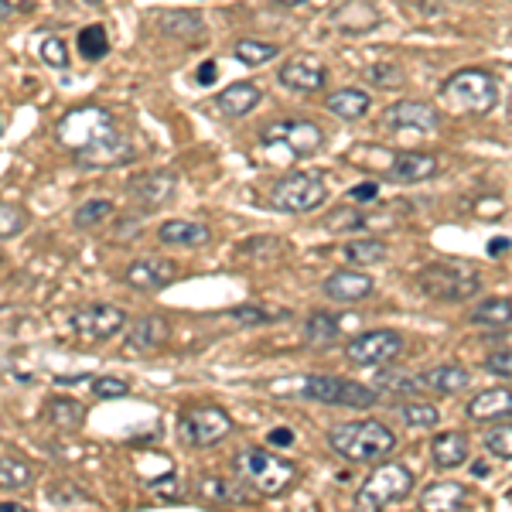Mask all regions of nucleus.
Wrapping results in <instances>:
<instances>
[{"mask_svg": "<svg viewBox=\"0 0 512 512\" xmlns=\"http://www.w3.org/2000/svg\"><path fill=\"white\" fill-rule=\"evenodd\" d=\"M472 472H475L478 478H485V475H489V465H485V461H475V465H472Z\"/></svg>", "mask_w": 512, "mask_h": 512, "instance_id": "4d7b16f0", "label": "nucleus"}, {"mask_svg": "<svg viewBox=\"0 0 512 512\" xmlns=\"http://www.w3.org/2000/svg\"><path fill=\"white\" fill-rule=\"evenodd\" d=\"M396 417L407 427H414V431H434L441 424V414H437V407H431V403H400Z\"/></svg>", "mask_w": 512, "mask_h": 512, "instance_id": "e433bc0d", "label": "nucleus"}, {"mask_svg": "<svg viewBox=\"0 0 512 512\" xmlns=\"http://www.w3.org/2000/svg\"><path fill=\"white\" fill-rule=\"evenodd\" d=\"M277 4H284V7H301L304 0H277Z\"/></svg>", "mask_w": 512, "mask_h": 512, "instance_id": "13d9d810", "label": "nucleus"}, {"mask_svg": "<svg viewBox=\"0 0 512 512\" xmlns=\"http://www.w3.org/2000/svg\"><path fill=\"white\" fill-rule=\"evenodd\" d=\"M86 4H93V7H96V4H103V0H86Z\"/></svg>", "mask_w": 512, "mask_h": 512, "instance_id": "bf43d9fd", "label": "nucleus"}, {"mask_svg": "<svg viewBox=\"0 0 512 512\" xmlns=\"http://www.w3.org/2000/svg\"><path fill=\"white\" fill-rule=\"evenodd\" d=\"M38 55H41V62L52 65V69H59V72L69 69V45H65L62 38L45 35L38 41Z\"/></svg>", "mask_w": 512, "mask_h": 512, "instance_id": "79ce46f5", "label": "nucleus"}, {"mask_svg": "<svg viewBox=\"0 0 512 512\" xmlns=\"http://www.w3.org/2000/svg\"><path fill=\"white\" fill-rule=\"evenodd\" d=\"M106 52H110L106 28L103 24H86V28L79 31V55L89 62H96V59H106Z\"/></svg>", "mask_w": 512, "mask_h": 512, "instance_id": "4c0bfd02", "label": "nucleus"}, {"mask_svg": "<svg viewBox=\"0 0 512 512\" xmlns=\"http://www.w3.org/2000/svg\"><path fill=\"white\" fill-rule=\"evenodd\" d=\"M55 137L82 168H117L134 158L127 134L103 106H76L59 120Z\"/></svg>", "mask_w": 512, "mask_h": 512, "instance_id": "f257e3e1", "label": "nucleus"}, {"mask_svg": "<svg viewBox=\"0 0 512 512\" xmlns=\"http://www.w3.org/2000/svg\"><path fill=\"white\" fill-rule=\"evenodd\" d=\"M127 325V311L117 304H82L69 315V328L86 342H106Z\"/></svg>", "mask_w": 512, "mask_h": 512, "instance_id": "9b49d317", "label": "nucleus"}, {"mask_svg": "<svg viewBox=\"0 0 512 512\" xmlns=\"http://www.w3.org/2000/svg\"><path fill=\"white\" fill-rule=\"evenodd\" d=\"M277 82H280V86L291 89V93H318V89L328 82V72L321 69L318 62H304V59H297V62L280 65Z\"/></svg>", "mask_w": 512, "mask_h": 512, "instance_id": "aec40b11", "label": "nucleus"}, {"mask_svg": "<svg viewBox=\"0 0 512 512\" xmlns=\"http://www.w3.org/2000/svg\"><path fill=\"white\" fill-rule=\"evenodd\" d=\"M417 284H420V291L427 297H434V301L458 304L482 291V274L465 260H437L420 270Z\"/></svg>", "mask_w": 512, "mask_h": 512, "instance_id": "7ed1b4c3", "label": "nucleus"}, {"mask_svg": "<svg viewBox=\"0 0 512 512\" xmlns=\"http://www.w3.org/2000/svg\"><path fill=\"white\" fill-rule=\"evenodd\" d=\"M171 338L168 321L161 315H144L130 325L127 332V352H158L164 342Z\"/></svg>", "mask_w": 512, "mask_h": 512, "instance_id": "6ab92c4d", "label": "nucleus"}, {"mask_svg": "<svg viewBox=\"0 0 512 512\" xmlns=\"http://www.w3.org/2000/svg\"><path fill=\"white\" fill-rule=\"evenodd\" d=\"M233 472L236 478H243L253 492L280 495L294 482L297 468L287 458H277V454L267 448H243L233 458Z\"/></svg>", "mask_w": 512, "mask_h": 512, "instance_id": "20e7f679", "label": "nucleus"}, {"mask_svg": "<svg viewBox=\"0 0 512 512\" xmlns=\"http://www.w3.org/2000/svg\"><path fill=\"white\" fill-rule=\"evenodd\" d=\"M229 318L236 325H274V321L291 318V311H270V308H256V304H239V308L229 311Z\"/></svg>", "mask_w": 512, "mask_h": 512, "instance_id": "a19ab883", "label": "nucleus"}, {"mask_svg": "<svg viewBox=\"0 0 512 512\" xmlns=\"http://www.w3.org/2000/svg\"><path fill=\"white\" fill-rule=\"evenodd\" d=\"M379 195V185L376 181H362V185H355L349 198H355V202H373V198Z\"/></svg>", "mask_w": 512, "mask_h": 512, "instance_id": "3c124183", "label": "nucleus"}, {"mask_svg": "<svg viewBox=\"0 0 512 512\" xmlns=\"http://www.w3.org/2000/svg\"><path fill=\"white\" fill-rule=\"evenodd\" d=\"M373 390H379V393H420L424 390V376L407 373V369H396V366H386L376 373Z\"/></svg>", "mask_w": 512, "mask_h": 512, "instance_id": "c85d7f7f", "label": "nucleus"}, {"mask_svg": "<svg viewBox=\"0 0 512 512\" xmlns=\"http://www.w3.org/2000/svg\"><path fill=\"white\" fill-rule=\"evenodd\" d=\"M437 175V158L434 154H420V151H400L393 158V181L400 185H417Z\"/></svg>", "mask_w": 512, "mask_h": 512, "instance_id": "5701e85b", "label": "nucleus"}, {"mask_svg": "<svg viewBox=\"0 0 512 512\" xmlns=\"http://www.w3.org/2000/svg\"><path fill=\"white\" fill-rule=\"evenodd\" d=\"M386 123L393 130H414V134H434L441 127V110L431 103H417V99H403L386 110Z\"/></svg>", "mask_w": 512, "mask_h": 512, "instance_id": "4468645a", "label": "nucleus"}, {"mask_svg": "<svg viewBox=\"0 0 512 512\" xmlns=\"http://www.w3.org/2000/svg\"><path fill=\"white\" fill-rule=\"evenodd\" d=\"M410 492H414V472H410L407 465L390 461V465H379L376 472L359 485V492H355V499H352V512H383V509H390L393 502L407 499Z\"/></svg>", "mask_w": 512, "mask_h": 512, "instance_id": "39448f33", "label": "nucleus"}, {"mask_svg": "<svg viewBox=\"0 0 512 512\" xmlns=\"http://www.w3.org/2000/svg\"><path fill=\"white\" fill-rule=\"evenodd\" d=\"M332 21H335V28L349 31V35H362V31H369L379 24V11H376L373 0H349V4H342L332 14Z\"/></svg>", "mask_w": 512, "mask_h": 512, "instance_id": "393cba45", "label": "nucleus"}, {"mask_svg": "<svg viewBox=\"0 0 512 512\" xmlns=\"http://www.w3.org/2000/svg\"><path fill=\"white\" fill-rule=\"evenodd\" d=\"M301 400L325 403V407H349V410H369L379 403V390H369L366 383L342 376H311L301 383Z\"/></svg>", "mask_w": 512, "mask_h": 512, "instance_id": "0eeeda50", "label": "nucleus"}, {"mask_svg": "<svg viewBox=\"0 0 512 512\" xmlns=\"http://www.w3.org/2000/svg\"><path fill=\"white\" fill-rule=\"evenodd\" d=\"M485 369H489L492 376L512 379V349H499V352H492L489 359H485Z\"/></svg>", "mask_w": 512, "mask_h": 512, "instance_id": "de8ad7c7", "label": "nucleus"}, {"mask_svg": "<svg viewBox=\"0 0 512 512\" xmlns=\"http://www.w3.org/2000/svg\"><path fill=\"white\" fill-rule=\"evenodd\" d=\"M424 376V386L427 390H437V393H458V390H465L468 383H472V373L468 369H461V366H434V369H427V373H420Z\"/></svg>", "mask_w": 512, "mask_h": 512, "instance_id": "cd10ccee", "label": "nucleus"}, {"mask_svg": "<svg viewBox=\"0 0 512 512\" xmlns=\"http://www.w3.org/2000/svg\"><path fill=\"white\" fill-rule=\"evenodd\" d=\"M366 79H369V86L393 89V86H400V82H403V69H400V65H393V62H376V65H369V69H366Z\"/></svg>", "mask_w": 512, "mask_h": 512, "instance_id": "c03bdc74", "label": "nucleus"}, {"mask_svg": "<svg viewBox=\"0 0 512 512\" xmlns=\"http://www.w3.org/2000/svg\"><path fill=\"white\" fill-rule=\"evenodd\" d=\"M376 291V280L369 274H359L355 267L349 270H335V274L325 277V284H321V294L328 297V301H338V304H355V301H366L369 294Z\"/></svg>", "mask_w": 512, "mask_h": 512, "instance_id": "2eb2a0df", "label": "nucleus"}, {"mask_svg": "<svg viewBox=\"0 0 512 512\" xmlns=\"http://www.w3.org/2000/svg\"><path fill=\"white\" fill-rule=\"evenodd\" d=\"M260 99H263V89L256 86V82L243 79V82H233V86L222 89L216 103H219V110L226 113L229 120H239V117H246V113H250Z\"/></svg>", "mask_w": 512, "mask_h": 512, "instance_id": "b1692460", "label": "nucleus"}, {"mask_svg": "<svg viewBox=\"0 0 512 512\" xmlns=\"http://www.w3.org/2000/svg\"><path fill=\"white\" fill-rule=\"evenodd\" d=\"M113 216V202L110 198H89V202H82L76 209V216H72V222H76V229H96L103 219Z\"/></svg>", "mask_w": 512, "mask_h": 512, "instance_id": "58836bf2", "label": "nucleus"}, {"mask_svg": "<svg viewBox=\"0 0 512 512\" xmlns=\"http://www.w3.org/2000/svg\"><path fill=\"white\" fill-rule=\"evenodd\" d=\"M328 113H335L338 120H362L369 113V106H373V99L369 93H362V89H338L325 99Z\"/></svg>", "mask_w": 512, "mask_h": 512, "instance_id": "bb28decb", "label": "nucleus"}, {"mask_svg": "<svg viewBox=\"0 0 512 512\" xmlns=\"http://www.w3.org/2000/svg\"><path fill=\"white\" fill-rule=\"evenodd\" d=\"M178 277V263L164 260V256H140L123 270V284L137 294H161L171 287V280Z\"/></svg>", "mask_w": 512, "mask_h": 512, "instance_id": "ddd939ff", "label": "nucleus"}, {"mask_svg": "<svg viewBox=\"0 0 512 512\" xmlns=\"http://www.w3.org/2000/svg\"><path fill=\"white\" fill-rule=\"evenodd\" d=\"M93 393L99 400H123V396L130 393L127 379H117V376H99L93 379Z\"/></svg>", "mask_w": 512, "mask_h": 512, "instance_id": "49530a36", "label": "nucleus"}, {"mask_svg": "<svg viewBox=\"0 0 512 512\" xmlns=\"http://www.w3.org/2000/svg\"><path fill=\"white\" fill-rule=\"evenodd\" d=\"M151 492H154V495H161L164 502L181 499V482H178V475H168V478H158V482H151Z\"/></svg>", "mask_w": 512, "mask_h": 512, "instance_id": "8fccbe9b", "label": "nucleus"}, {"mask_svg": "<svg viewBox=\"0 0 512 512\" xmlns=\"http://www.w3.org/2000/svg\"><path fill=\"white\" fill-rule=\"evenodd\" d=\"M403 352V335L390 332V328H376V332H362L349 338L345 345V359L352 366H386V362L400 359Z\"/></svg>", "mask_w": 512, "mask_h": 512, "instance_id": "f8f14e48", "label": "nucleus"}, {"mask_svg": "<svg viewBox=\"0 0 512 512\" xmlns=\"http://www.w3.org/2000/svg\"><path fill=\"white\" fill-rule=\"evenodd\" d=\"M328 198V185L321 175H284L274 181L270 188V205L277 212H291V216H304V212H315L321 202Z\"/></svg>", "mask_w": 512, "mask_h": 512, "instance_id": "1a4fd4ad", "label": "nucleus"}, {"mask_svg": "<svg viewBox=\"0 0 512 512\" xmlns=\"http://www.w3.org/2000/svg\"><path fill=\"white\" fill-rule=\"evenodd\" d=\"M468 417L478 420V424H492V420H509L512 417V390L509 386H492V390H482L468 400Z\"/></svg>", "mask_w": 512, "mask_h": 512, "instance_id": "a211bd4d", "label": "nucleus"}, {"mask_svg": "<svg viewBox=\"0 0 512 512\" xmlns=\"http://www.w3.org/2000/svg\"><path fill=\"white\" fill-rule=\"evenodd\" d=\"M24 229V209L14 202H4L0 205V236L4 239H14Z\"/></svg>", "mask_w": 512, "mask_h": 512, "instance_id": "a18cd8bd", "label": "nucleus"}, {"mask_svg": "<svg viewBox=\"0 0 512 512\" xmlns=\"http://www.w3.org/2000/svg\"><path fill=\"white\" fill-rule=\"evenodd\" d=\"M342 256L349 267H369V263H383L390 256V246L383 239H352L342 246Z\"/></svg>", "mask_w": 512, "mask_h": 512, "instance_id": "c756f323", "label": "nucleus"}, {"mask_svg": "<svg viewBox=\"0 0 512 512\" xmlns=\"http://www.w3.org/2000/svg\"><path fill=\"white\" fill-rule=\"evenodd\" d=\"M328 448L352 465H376L396 451V434L379 420H352L328 431Z\"/></svg>", "mask_w": 512, "mask_h": 512, "instance_id": "f03ea898", "label": "nucleus"}, {"mask_svg": "<svg viewBox=\"0 0 512 512\" xmlns=\"http://www.w3.org/2000/svg\"><path fill=\"white\" fill-rule=\"evenodd\" d=\"M509 246H512V243H509V239L495 236V239H492V243H489V253H492V256H495V253H506V250H509Z\"/></svg>", "mask_w": 512, "mask_h": 512, "instance_id": "5fc2aeb1", "label": "nucleus"}, {"mask_svg": "<svg viewBox=\"0 0 512 512\" xmlns=\"http://www.w3.org/2000/svg\"><path fill=\"white\" fill-rule=\"evenodd\" d=\"M158 239L164 246H185V250H195V246H205L212 239L209 226L205 222H192V219H168L158 229Z\"/></svg>", "mask_w": 512, "mask_h": 512, "instance_id": "4be33fe9", "label": "nucleus"}, {"mask_svg": "<svg viewBox=\"0 0 512 512\" xmlns=\"http://www.w3.org/2000/svg\"><path fill=\"white\" fill-rule=\"evenodd\" d=\"M233 55L243 65H263L270 59H277L280 48L274 45V41H260V38H239L233 45Z\"/></svg>", "mask_w": 512, "mask_h": 512, "instance_id": "c9c22d12", "label": "nucleus"}, {"mask_svg": "<svg viewBox=\"0 0 512 512\" xmlns=\"http://www.w3.org/2000/svg\"><path fill=\"white\" fill-rule=\"evenodd\" d=\"M267 444H274V448H287V444H294V431L291 427H274V431L267 434Z\"/></svg>", "mask_w": 512, "mask_h": 512, "instance_id": "603ef678", "label": "nucleus"}, {"mask_svg": "<svg viewBox=\"0 0 512 512\" xmlns=\"http://www.w3.org/2000/svg\"><path fill=\"white\" fill-rule=\"evenodd\" d=\"M48 499H52L55 506H65V502H69V499L89 502V495L82 492V489H76V485H72V482H59V485H52V489H48Z\"/></svg>", "mask_w": 512, "mask_h": 512, "instance_id": "09e8293b", "label": "nucleus"}, {"mask_svg": "<svg viewBox=\"0 0 512 512\" xmlns=\"http://www.w3.org/2000/svg\"><path fill=\"white\" fill-rule=\"evenodd\" d=\"M472 321L475 325H485V328H506V325H512V301L509 297H485V301L472 311Z\"/></svg>", "mask_w": 512, "mask_h": 512, "instance_id": "7c9ffc66", "label": "nucleus"}, {"mask_svg": "<svg viewBox=\"0 0 512 512\" xmlns=\"http://www.w3.org/2000/svg\"><path fill=\"white\" fill-rule=\"evenodd\" d=\"M175 192H178L175 171H151V175H140V178L130 181V195H134L147 212L168 205L171 198H175Z\"/></svg>", "mask_w": 512, "mask_h": 512, "instance_id": "dca6fc26", "label": "nucleus"}, {"mask_svg": "<svg viewBox=\"0 0 512 512\" xmlns=\"http://www.w3.org/2000/svg\"><path fill=\"white\" fill-rule=\"evenodd\" d=\"M31 465H24L21 458H14L11 451H4V458H0V485H4V492H21L31 485Z\"/></svg>", "mask_w": 512, "mask_h": 512, "instance_id": "72a5a7b5", "label": "nucleus"}, {"mask_svg": "<svg viewBox=\"0 0 512 512\" xmlns=\"http://www.w3.org/2000/svg\"><path fill=\"white\" fill-rule=\"evenodd\" d=\"M229 434H233V417L216 403L192 407L178 417V441L185 448H212V444L226 441Z\"/></svg>", "mask_w": 512, "mask_h": 512, "instance_id": "6e6552de", "label": "nucleus"}, {"mask_svg": "<svg viewBox=\"0 0 512 512\" xmlns=\"http://www.w3.org/2000/svg\"><path fill=\"white\" fill-rule=\"evenodd\" d=\"M485 451L492 458H502V461H512V424H495L489 434H485Z\"/></svg>", "mask_w": 512, "mask_h": 512, "instance_id": "37998d69", "label": "nucleus"}, {"mask_svg": "<svg viewBox=\"0 0 512 512\" xmlns=\"http://www.w3.org/2000/svg\"><path fill=\"white\" fill-rule=\"evenodd\" d=\"M441 93L451 103V110L475 113V117H485L499 103V86H495V79L485 69H458L444 82Z\"/></svg>", "mask_w": 512, "mask_h": 512, "instance_id": "423d86ee", "label": "nucleus"}, {"mask_svg": "<svg viewBox=\"0 0 512 512\" xmlns=\"http://www.w3.org/2000/svg\"><path fill=\"white\" fill-rule=\"evenodd\" d=\"M434 465L437 468H461L468 461V437L461 431H444L434 437L431 444Z\"/></svg>", "mask_w": 512, "mask_h": 512, "instance_id": "a878e982", "label": "nucleus"}, {"mask_svg": "<svg viewBox=\"0 0 512 512\" xmlns=\"http://www.w3.org/2000/svg\"><path fill=\"white\" fill-rule=\"evenodd\" d=\"M468 509H472L468 489L458 482H437L420 499V512H468Z\"/></svg>", "mask_w": 512, "mask_h": 512, "instance_id": "412c9836", "label": "nucleus"}, {"mask_svg": "<svg viewBox=\"0 0 512 512\" xmlns=\"http://www.w3.org/2000/svg\"><path fill=\"white\" fill-rule=\"evenodd\" d=\"M321 229H328V233H352V229H366V216H362L359 209H349V205H338V209H332L325 219H321Z\"/></svg>", "mask_w": 512, "mask_h": 512, "instance_id": "ea45409f", "label": "nucleus"}, {"mask_svg": "<svg viewBox=\"0 0 512 512\" xmlns=\"http://www.w3.org/2000/svg\"><path fill=\"white\" fill-rule=\"evenodd\" d=\"M45 414L55 427H72L76 431V427H82V420H86V407L79 400H72V396H52Z\"/></svg>", "mask_w": 512, "mask_h": 512, "instance_id": "473e14b6", "label": "nucleus"}, {"mask_svg": "<svg viewBox=\"0 0 512 512\" xmlns=\"http://www.w3.org/2000/svg\"><path fill=\"white\" fill-rule=\"evenodd\" d=\"M195 495L202 502H222V506H250L253 502L250 485H246L243 478H226V475L198 478Z\"/></svg>", "mask_w": 512, "mask_h": 512, "instance_id": "f3484780", "label": "nucleus"}, {"mask_svg": "<svg viewBox=\"0 0 512 512\" xmlns=\"http://www.w3.org/2000/svg\"><path fill=\"white\" fill-rule=\"evenodd\" d=\"M0 512H31V509L18 506V502H0Z\"/></svg>", "mask_w": 512, "mask_h": 512, "instance_id": "6e6d98bb", "label": "nucleus"}, {"mask_svg": "<svg viewBox=\"0 0 512 512\" xmlns=\"http://www.w3.org/2000/svg\"><path fill=\"white\" fill-rule=\"evenodd\" d=\"M338 332H342V318L328 315V311H315V315L304 321V338H308V342L328 345V342H335Z\"/></svg>", "mask_w": 512, "mask_h": 512, "instance_id": "f704fd0d", "label": "nucleus"}, {"mask_svg": "<svg viewBox=\"0 0 512 512\" xmlns=\"http://www.w3.org/2000/svg\"><path fill=\"white\" fill-rule=\"evenodd\" d=\"M260 144L284 147V151H291L294 158H311V154H318L321 144H325V130L311 120L287 117V120L267 123V127L260 130Z\"/></svg>", "mask_w": 512, "mask_h": 512, "instance_id": "9d476101", "label": "nucleus"}, {"mask_svg": "<svg viewBox=\"0 0 512 512\" xmlns=\"http://www.w3.org/2000/svg\"><path fill=\"white\" fill-rule=\"evenodd\" d=\"M216 76H219L216 62H202V65H198V72H195V79L202 82V86H212V82H216Z\"/></svg>", "mask_w": 512, "mask_h": 512, "instance_id": "864d4df0", "label": "nucleus"}, {"mask_svg": "<svg viewBox=\"0 0 512 512\" xmlns=\"http://www.w3.org/2000/svg\"><path fill=\"white\" fill-rule=\"evenodd\" d=\"M161 31L168 38H181V41H195L198 35L205 31V21L198 14H188V11H168L161 18Z\"/></svg>", "mask_w": 512, "mask_h": 512, "instance_id": "2f4dec72", "label": "nucleus"}]
</instances>
